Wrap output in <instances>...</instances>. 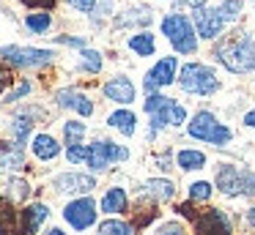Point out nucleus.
I'll list each match as a JSON object with an SVG mask.
<instances>
[{
	"mask_svg": "<svg viewBox=\"0 0 255 235\" xmlns=\"http://www.w3.org/2000/svg\"><path fill=\"white\" fill-rule=\"evenodd\" d=\"M214 58L231 74H250L255 71V38L250 33H236L214 49Z\"/></svg>",
	"mask_w": 255,
	"mask_h": 235,
	"instance_id": "1",
	"label": "nucleus"
},
{
	"mask_svg": "<svg viewBox=\"0 0 255 235\" xmlns=\"http://www.w3.org/2000/svg\"><path fill=\"white\" fill-rule=\"evenodd\" d=\"M162 33L167 36L170 47L181 55H195L198 52V30H195V22L184 14H167L162 19Z\"/></svg>",
	"mask_w": 255,
	"mask_h": 235,
	"instance_id": "2",
	"label": "nucleus"
},
{
	"mask_svg": "<svg viewBox=\"0 0 255 235\" xmlns=\"http://www.w3.org/2000/svg\"><path fill=\"white\" fill-rule=\"evenodd\" d=\"M143 107L151 115V134H156L165 126H181L187 120V109L181 104H176L173 98L162 96V93H148Z\"/></svg>",
	"mask_w": 255,
	"mask_h": 235,
	"instance_id": "3",
	"label": "nucleus"
},
{
	"mask_svg": "<svg viewBox=\"0 0 255 235\" xmlns=\"http://www.w3.org/2000/svg\"><path fill=\"white\" fill-rule=\"evenodd\" d=\"M178 85H181V90L195 93V96H211L220 90V79H217L214 69L203 63H184L181 74H178Z\"/></svg>",
	"mask_w": 255,
	"mask_h": 235,
	"instance_id": "4",
	"label": "nucleus"
},
{
	"mask_svg": "<svg viewBox=\"0 0 255 235\" xmlns=\"http://www.w3.org/2000/svg\"><path fill=\"white\" fill-rule=\"evenodd\" d=\"M187 131H189V137H192V140L209 142V145H217V148L228 145V142H231V137H233V131L228 129L225 123H220V120H217L211 112H206V109H203V112H198L192 120H189Z\"/></svg>",
	"mask_w": 255,
	"mask_h": 235,
	"instance_id": "5",
	"label": "nucleus"
},
{
	"mask_svg": "<svg viewBox=\"0 0 255 235\" xmlns=\"http://www.w3.org/2000/svg\"><path fill=\"white\" fill-rule=\"evenodd\" d=\"M55 58L52 49H36V47H17V44H8V47H0V60L8 66H17V69H36V66H47Z\"/></svg>",
	"mask_w": 255,
	"mask_h": 235,
	"instance_id": "6",
	"label": "nucleus"
},
{
	"mask_svg": "<svg viewBox=\"0 0 255 235\" xmlns=\"http://www.w3.org/2000/svg\"><path fill=\"white\" fill-rule=\"evenodd\" d=\"M178 211L192 216L195 230H198L195 235H231V222H228V216L222 211H217V208H209V211H203V213H192L189 205H181Z\"/></svg>",
	"mask_w": 255,
	"mask_h": 235,
	"instance_id": "7",
	"label": "nucleus"
},
{
	"mask_svg": "<svg viewBox=\"0 0 255 235\" xmlns=\"http://www.w3.org/2000/svg\"><path fill=\"white\" fill-rule=\"evenodd\" d=\"M124 158H129V151L124 145H118V142H107V140H96L94 145H88V167L91 169H107V164L113 161H124Z\"/></svg>",
	"mask_w": 255,
	"mask_h": 235,
	"instance_id": "8",
	"label": "nucleus"
},
{
	"mask_svg": "<svg viewBox=\"0 0 255 235\" xmlns=\"http://www.w3.org/2000/svg\"><path fill=\"white\" fill-rule=\"evenodd\" d=\"M63 219H66L74 230H88L91 224L96 222V202L91 200V197L72 200L66 208H63Z\"/></svg>",
	"mask_w": 255,
	"mask_h": 235,
	"instance_id": "9",
	"label": "nucleus"
},
{
	"mask_svg": "<svg viewBox=\"0 0 255 235\" xmlns=\"http://www.w3.org/2000/svg\"><path fill=\"white\" fill-rule=\"evenodd\" d=\"M176 71H178V60H176V58H162V60H156L154 69L145 74L143 87H145L148 93H156L159 87L173 85V82H176Z\"/></svg>",
	"mask_w": 255,
	"mask_h": 235,
	"instance_id": "10",
	"label": "nucleus"
},
{
	"mask_svg": "<svg viewBox=\"0 0 255 235\" xmlns=\"http://www.w3.org/2000/svg\"><path fill=\"white\" fill-rule=\"evenodd\" d=\"M192 22H195V30H198V36L206 38V41L217 38V36L222 33V27H225V19L220 16V11H217V8H209V5H203V8H195Z\"/></svg>",
	"mask_w": 255,
	"mask_h": 235,
	"instance_id": "11",
	"label": "nucleus"
},
{
	"mask_svg": "<svg viewBox=\"0 0 255 235\" xmlns=\"http://www.w3.org/2000/svg\"><path fill=\"white\" fill-rule=\"evenodd\" d=\"M217 189L225 197L244 194V169H239L236 164H222L217 169Z\"/></svg>",
	"mask_w": 255,
	"mask_h": 235,
	"instance_id": "12",
	"label": "nucleus"
},
{
	"mask_svg": "<svg viewBox=\"0 0 255 235\" xmlns=\"http://www.w3.org/2000/svg\"><path fill=\"white\" fill-rule=\"evenodd\" d=\"M58 104L66 109H74V112H80L83 118H91L94 115V104H91V98L85 96L83 90H77V87H66V90H58Z\"/></svg>",
	"mask_w": 255,
	"mask_h": 235,
	"instance_id": "13",
	"label": "nucleus"
},
{
	"mask_svg": "<svg viewBox=\"0 0 255 235\" xmlns=\"http://www.w3.org/2000/svg\"><path fill=\"white\" fill-rule=\"evenodd\" d=\"M105 96L110 98V101H116V104H132L134 101V85H132V79H127V77H113V79H107L105 82Z\"/></svg>",
	"mask_w": 255,
	"mask_h": 235,
	"instance_id": "14",
	"label": "nucleus"
},
{
	"mask_svg": "<svg viewBox=\"0 0 255 235\" xmlns=\"http://www.w3.org/2000/svg\"><path fill=\"white\" fill-rule=\"evenodd\" d=\"M94 186H96V180L91 175H80V172H63L55 178V189L69 191V194H91Z\"/></svg>",
	"mask_w": 255,
	"mask_h": 235,
	"instance_id": "15",
	"label": "nucleus"
},
{
	"mask_svg": "<svg viewBox=\"0 0 255 235\" xmlns=\"http://www.w3.org/2000/svg\"><path fill=\"white\" fill-rule=\"evenodd\" d=\"M0 235H25L22 216H19V211H14L8 200H0Z\"/></svg>",
	"mask_w": 255,
	"mask_h": 235,
	"instance_id": "16",
	"label": "nucleus"
},
{
	"mask_svg": "<svg viewBox=\"0 0 255 235\" xmlns=\"http://www.w3.org/2000/svg\"><path fill=\"white\" fill-rule=\"evenodd\" d=\"M22 233L25 235H33V233H39V227L44 224V219L50 216V208L44 205V202H36V205H28L22 213Z\"/></svg>",
	"mask_w": 255,
	"mask_h": 235,
	"instance_id": "17",
	"label": "nucleus"
},
{
	"mask_svg": "<svg viewBox=\"0 0 255 235\" xmlns=\"http://www.w3.org/2000/svg\"><path fill=\"white\" fill-rule=\"evenodd\" d=\"M107 126L121 131L124 137H132L134 131H137V118H134L132 109H116V112H110V118H107Z\"/></svg>",
	"mask_w": 255,
	"mask_h": 235,
	"instance_id": "18",
	"label": "nucleus"
},
{
	"mask_svg": "<svg viewBox=\"0 0 255 235\" xmlns=\"http://www.w3.org/2000/svg\"><path fill=\"white\" fill-rule=\"evenodd\" d=\"M30 148H33V156L41 158V161H52L61 153V145H58V140L52 134H36Z\"/></svg>",
	"mask_w": 255,
	"mask_h": 235,
	"instance_id": "19",
	"label": "nucleus"
},
{
	"mask_svg": "<svg viewBox=\"0 0 255 235\" xmlns=\"http://www.w3.org/2000/svg\"><path fill=\"white\" fill-rule=\"evenodd\" d=\"M0 158H3V164L11 169H19L25 164V151H22V142H0Z\"/></svg>",
	"mask_w": 255,
	"mask_h": 235,
	"instance_id": "20",
	"label": "nucleus"
},
{
	"mask_svg": "<svg viewBox=\"0 0 255 235\" xmlns=\"http://www.w3.org/2000/svg\"><path fill=\"white\" fill-rule=\"evenodd\" d=\"M129 200H127V191L124 189H110L105 197H102V211L105 213H127Z\"/></svg>",
	"mask_w": 255,
	"mask_h": 235,
	"instance_id": "21",
	"label": "nucleus"
},
{
	"mask_svg": "<svg viewBox=\"0 0 255 235\" xmlns=\"http://www.w3.org/2000/svg\"><path fill=\"white\" fill-rule=\"evenodd\" d=\"M129 49H132V52H137L140 58H151V55L156 52L154 33L143 30V33H134V36H129Z\"/></svg>",
	"mask_w": 255,
	"mask_h": 235,
	"instance_id": "22",
	"label": "nucleus"
},
{
	"mask_svg": "<svg viewBox=\"0 0 255 235\" xmlns=\"http://www.w3.org/2000/svg\"><path fill=\"white\" fill-rule=\"evenodd\" d=\"M176 164L181 169H203L206 167V153L192 151V148H184L176 153Z\"/></svg>",
	"mask_w": 255,
	"mask_h": 235,
	"instance_id": "23",
	"label": "nucleus"
},
{
	"mask_svg": "<svg viewBox=\"0 0 255 235\" xmlns=\"http://www.w3.org/2000/svg\"><path fill=\"white\" fill-rule=\"evenodd\" d=\"M145 194H151L154 200L165 202V200H170V197L176 194V186H173L170 180H165V178H154V180L145 183Z\"/></svg>",
	"mask_w": 255,
	"mask_h": 235,
	"instance_id": "24",
	"label": "nucleus"
},
{
	"mask_svg": "<svg viewBox=\"0 0 255 235\" xmlns=\"http://www.w3.org/2000/svg\"><path fill=\"white\" fill-rule=\"evenodd\" d=\"M25 27H28L30 33H36V36H44V33L52 27V16L44 14V11H39V14H28L25 16Z\"/></svg>",
	"mask_w": 255,
	"mask_h": 235,
	"instance_id": "25",
	"label": "nucleus"
},
{
	"mask_svg": "<svg viewBox=\"0 0 255 235\" xmlns=\"http://www.w3.org/2000/svg\"><path fill=\"white\" fill-rule=\"evenodd\" d=\"M80 69L88 71V74H99V71H102V52L83 47V49H80Z\"/></svg>",
	"mask_w": 255,
	"mask_h": 235,
	"instance_id": "26",
	"label": "nucleus"
},
{
	"mask_svg": "<svg viewBox=\"0 0 255 235\" xmlns=\"http://www.w3.org/2000/svg\"><path fill=\"white\" fill-rule=\"evenodd\" d=\"M85 123H80V120H66L63 123V140H66V145H77V142H83L85 137Z\"/></svg>",
	"mask_w": 255,
	"mask_h": 235,
	"instance_id": "27",
	"label": "nucleus"
},
{
	"mask_svg": "<svg viewBox=\"0 0 255 235\" xmlns=\"http://www.w3.org/2000/svg\"><path fill=\"white\" fill-rule=\"evenodd\" d=\"M99 235H134V230L121 219H107L99 224Z\"/></svg>",
	"mask_w": 255,
	"mask_h": 235,
	"instance_id": "28",
	"label": "nucleus"
},
{
	"mask_svg": "<svg viewBox=\"0 0 255 235\" xmlns=\"http://www.w3.org/2000/svg\"><path fill=\"white\" fill-rule=\"evenodd\" d=\"M30 131H33V120H30L28 115H17V118H14V126H11L14 140H17V142H25Z\"/></svg>",
	"mask_w": 255,
	"mask_h": 235,
	"instance_id": "29",
	"label": "nucleus"
},
{
	"mask_svg": "<svg viewBox=\"0 0 255 235\" xmlns=\"http://www.w3.org/2000/svg\"><path fill=\"white\" fill-rule=\"evenodd\" d=\"M217 11H220V16L225 22H233L242 14V0H222V3L217 5Z\"/></svg>",
	"mask_w": 255,
	"mask_h": 235,
	"instance_id": "30",
	"label": "nucleus"
},
{
	"mask_svg": "<svg viewBox=\"0 0 255 235\" xmlns=\"http://www.w3.org/2000/svg\"><path fill=\"white\" fill-rule=\"evenodd\" d=\"M211 197V183H206V180H198V183L189 186V200L195 202H206Z\"/></svg>",
	"mask_w": 255,
	"mask_h": 235,
	"instance_id": "31",
	"label": "nucleus"
},
{
	"mask_svg": "<svg viewBox=\"0 0 255 235\" xmlns=\"http://www.w3.org/2000/svg\"><path fill=\"white\" fill-rule=\"evenodd\" d=\"M66 158L72 164H80V161H88V145L77 142V145H69L66 148Z\"/></svg>",
	"mask_w": 255,
	"mask_h": 235,
	"instance_id": "32",
	"label": "nucleus"
},
{
	"mask_svg": "<svg viewBox=\"0 0 255 235\" xmlns=\"http://www.w3.org/2000/svg\"><path fill=\"white\" fill-rule=\"evenodd\" d=\"M11 194L17 197V200H28L30 186L25 183V180H19V178H11Z\"/></svg>",
	"mask_w": 255,
	"mask_h": 235,
	"instance_id": "33",
	"label": "nucleus"
},
{
	"mask_svg": "<svg viewBox=\"0 0 255 235\" xmlns=\"http://www.w3.org/2000/svg\"><path fill=\"white\" fill-rule=\"evenodd\" d=\"M66 3L74 11H80V14H94L96 11V0H66Z\"/></svg>",
	"mask_w": 255,
	"mask_h": 235,
	"instance_id": "34",
	"label": "nucleus"
},
{
	"mask_svg": "<svg viewBox=\"0 0 255 235\" xmlns=\"http://www.w3.org/2000/svg\"><path fill=\"white\" fill-rule=\"evenodd\" d=\"M28 93H30V82H22V85H17V87H14L11 93H6V96H3V98H6L8 104H11V101H19V98H22V96H28Z\"/></svg>",
	"mask_w": 255,
	"mask_h": 235,
	"instance_id": "35",
	"label": "nucleus"
},
{
	"mask_svg": "<svg viewBox=\"0 0 255 235\" xmlns=\"http://www.w3.org/2000/svg\"><path fill=\"white\" fill-rule=\"evenodd\" d=\"M11 82H14V77H11V71L6 69V66L0 63V93H6L8 87H11Z\"/></svg>",
	"mask_w": 255,
	"mask_h": 235,
	"instance_id": "36",
	"label": "nucleus"
},
{
	"mask_svg": "<svg viewBox=\"0 0 255 235\" xmlns=\"http://www.w3.org/2000/svg\"><path fill=\"white\" fill-rule=\"evenodd\" d=\"M19 3L30 5V8H41V11H50L52 5L58 3V0H19Z\"/></svg>",
	"mask_w": 255,
	"mask_h": 235,
	"instance_id": "37",
	"label": "nucleus"
},
{
	"mask_svg": "<svg viewBox=\"0 0 255 235\" xmlns=\"http://www.w3.org/2000/svg\"><path fill=\"white\" fill-rule=\"evenodd\" d=\"M244 194L255 197V172H250V169H244Z\"/></svg>",
	"mask_w": 255,
	"mask_h": 235,
	"instance_id": "38",
	"label": "nucleus"
},
{
	"mask_svg": "<svg viewBox=\"0 0 255 235\" xmlns=\"http://www.w3.org/2000/svg\"><path fill=\"white\" fill-rule=\"evenodd\" d=\"M156 235H187V233H184V227H181V224H176V222H173V224H165V227H162Z\"/></svg>",
	"mask_w": 255,
	"mask_h": 235,
	"instance_id": "39",
	"label": "nucleus"
},
{
	"mask_svg": "<svg viewBox=\"0 0 255 235\" xmlns=\"http://www.w3.org/2000/svg\"><path fill=\"white\" fill-rule=\"evenodd\" d=\"M58 44H66V47H77V49H83V47H85L83 38H74V36H58Z\"/></svg>",
	"mask_w": 255,
	"mask_h": 235,
	"instance_id": "40",
	"label": "nucleus"
},
{
	"mask_svg": "<svg viewBox=\"0 0 255 235\" xmlns=\"http://www.w3.org/2000/svg\"><path fill=\"white\" fill-rule=\"evenodd\" d=\"M206 3H209V0H176V5H192V11L195 8H203Z\"/></svg>",
	"mask_w": 255,
	"mask_h": 235,
	"instance_id": "41",
	"label": "nucleus"
},
{
	"mask_svg": "<svg viewBox=\"0 0 255 235\" xmlns=\"http://www.w3.org/2000/svg\"><path fill=\"white\" fill-rule=\"evenodd\" d=\"M244 126H250V129H255V107L250 109L247 115H244Z\"/></svg>",
	"mask_w": 255,
	"mask_h": 235,
	"instance_id": "42",
	"label": "nucleus"
},
{
	"mask_svg": "<svg viewBox=\"0 0 255 235\" xmlns=\"http://www.w3.org/2000/svg\"><path fill=\"white\" fill-rule=\"evenodd\" d=\"M247 222L255 227V208H250V211H247Z\"/></svg>",
	"mask_w": 255,
	"mask_h": 235,
	"instance_id": "43",
	"label": "nucleus"
},
{
	"mask_svg": "<svg viewBox=\"0 0 255 235\" xmlns=\"http://www.w3.org/2000/svg\"><path fill=\"white\" fill-rule=\"evenodd\" d=\"M47 235H66V233H63V230H58V227H55V230H50V233H47Z\"/></svg>",
	"mask_w": 255,
	"mask_h": 235,
	"instance_id": "44",
	"label": "nucleus"
}]
</instances>
